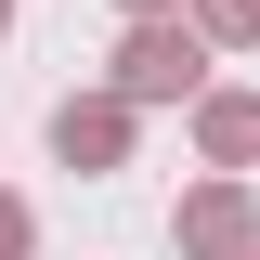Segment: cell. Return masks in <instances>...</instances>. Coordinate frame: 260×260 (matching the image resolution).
<instances>
[{"instance_id": "8992f818", "label": "cell", "mask_w": 260, "mask_h": 260, "mask_svg": "<svg viewBox=\"0 0 260 260\" xmlns=\"http://www.w3.org/2000/svg\"><path fill=\"white\" fill-rule=\"evenodd\" d=\"M0 260H39V208H26L13 182H0Z\"/></svg>"}, {"instance_id": "7a4b0ae2", "label": "cell", "mask_w": 260, "mask_h": 260, "mask_svg": "<svg viewBox=\"0 0 260 260\" xmlns=\"http://www.w3.org/2000/svg\"><path fill=\"white\" fill-rule=\"evenodd\" d=\"M169 260H260V195L208 169V182L182 195V221H169Z\"/></svg>"}, {"instance_id": "52a82bcc", "label": "cell", "mask_w": 260, "mask_h": 260, "mask_svg": "<svg viewBox=\"0 0 260 260\" xmlns=\"http://www.w3.org/2000/svg\"><path fill=\"white\" fill-rule=\"evenodd\" d=\"M117 13H130V26H156V13H182V0H117Z\"/></svg>"}, {"instance_id": "6da1fadb", "label": "cell", "mask_w": 260, "mask_h": 260, "mask_svg": "<svg viewBox=\"0 0 260 260\" xmlns=\"http://www.w3.org/2000/svg\"><path fill=\"white\" fill-rule=\"evenodd\" d=\"M104 91H117L130 117L195 104V91H208V39H195L182 13H156V26H117V52H104Z\"/></svg>"}, {"instance_id": "ba28073f", "label": "cell", "mask_w": 260, "mask_h": 260, "mask_svg": "<svg viewBox=\"0 0 260 260\" xmlns=\"http://www.w3.org/2000/svg\"><path fill=\"white\" fill-rule=\"evenodd\" d=\"M0 26H13V0H0Z\"/></svg>"}, {"instance_id": "5b68a950", "label": "cell", "mask_w": 260, "mask_h": 260, "mask_svg": "<svg viewBox=\"0 0 260 260\" xmlns=\"http://www.w3.org/2000/svg\"><path fill=\"white\" fill-rule=\"evenodd\" d=\"M182 26L208 52H260V0H182Z\"/></svg>"}, {"instance_id": "277c9868", "label": "cell", "mask_w": 260, "mask_h": 260, "mask_svg": "<svg viewBox=\"0 0 260 260\" xmlns=\"http://www.w3.org/2000/svg\"><path fill=\"white\" fill-rule=\"evenodd\" d=\"M130 130H143V117L91 78V91H65V104H52V156H65V169H130Z\"/></svg>"}, {"instance_id": "3957f363", "label": "cell", "mask_w": 260, "mask_h": 260, "mask_svg": "<svg viewBox=\"0 0 260 260\" xmlns=\"http://www.w3.org/2000/svg\"><path fill=\"white\" fill-rule=\"evenodd\" d=\"M182 130H195V156L221 169V182H247V169H260V91H234V78H208V91L182 104Z\"/></svg>"}]
</instances>
